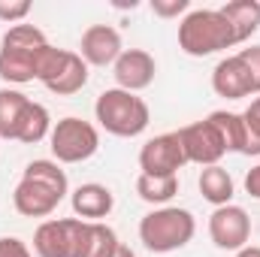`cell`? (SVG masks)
Masks as SVG:
<instances>
[{
  "instance_id": "1",
  "label": "cell",
  "mask_w": 260,
  "mask_h": 257,
  "mask_svg": "<svg viewBox=\"0 0 260 257\" xmlns=\"http://www.w3.org/2000/svg\"><path fill=\"white\" fill-rule=\"evenodd\" d=\"M67 194L70 182L58 160H30L12 191V206L24 218H49Z\"/></svg>"
},
{
  "instance_id": "2",
  "label": "cell",
  "mask_w": 260,
  "mask_h": 257,
  "mask_svg": "<svg viewBox=\"0 0 260 257\" xmlns=\"http://www.w3.org/2000/svg\"><path fill=\"white\" fill-rule=\"evenodd\" d=\"M197 233V218L188 209L179 206H160L142 215L139 221V242L151 254H173L185 248Z\"/></svg>"
},
{
  "instance_id": "3",
  "label": "cell",
  "mask_w": 260,
  "mask_h": 257,
  "mask_svg": "<svg viewBox=\"0 0 260 257\" xmlns=\"http://www.w3.org/2000/svg\"><path fill=\"white\" fill-rule=\"evenodd\" d=\"M236 37L221 9H191L179 21V49L191 58H209L215 52L233 49Z\"/></svg>"
},
{
  "instance_id": "4",
  "label": "cell",
  "mask_w": 260,
  "mask_h": 257,
  "mask_svg": "<svg viewBox=\"0 0 260 257\" xmlns=\"http://www.w3.org/2000/svg\"><path fill=\"white\" fill-rule=\"evenodd\" d=\"M46 34L37 24H12L6 27L3 40H0V79L6 82V88L12 85H27L34 82V58L37 52L46 46Z\"/></svg>"
},
{
  "instance_id": "5",
  "label": "cell",
  "mask_w": 260,
  "mask_h": 257,
  "mask_svg": "<svg viewBox=\"0 0 260 257\" xmlns=\"http://www.w3.org/2000/svg\"><path fill=\"white\" fill-rule=\"evenodd\" d=\"M94 115H97V124L106 133L121 136V139L139 136L151 121L148 103L130 91H121V88H106L94 103Z\"/></svg>"
},
{
  "instance_id": "6",
  "label": "cell",
  "mask_w": 260,
  "mask_h": 257,
  "mask_svg": "<svg viewBox=\"0 0 260 257\" xmlns=\"http://www.w3.org/2000/svg\"><path fill=\"white\" fill-rule=\"evenodd\" d=\"M49 148L58 164H85L100 148V130L85 118L67 115L49 133Z\"/></svg>"
},
{
  "instance_id": "7",
  "label": "cell",
  "mask_w": 260,
  "mask_h": 257,
  "mask_svg": "<svg viewBox=\"0 0 260 257\" xmlns=\"http://www.w3.org/2000/svg\"><path fill=\"white\" fill-rule=\"evenodd\" d=\"M176 133H179V139H182V148H185L188 164L215 167V164H221V157L227 154L224 136H221V130L215 127L212 118H203V121H194V124H185V127L176 130Z\"/></svg>"
},
{
  "instance_id": "8",
  "label": "cell",
  "mask_w": 260,
  "mask_h": 257,
  "mask_svg": "<svg viewBox=\"0 0 260 257\" xmlns=\"http://www.w3.org/2000/svg\"><path fill=\"white\" fill-rule=\"evenodd\" d=\"M209 239L221 251H239L251 239V218L242 206H218L209 215Z\"/></svg>"
},
{
  "instance_id": "9",
  "label": "cell",
  "mask_w": 260,
  "mask_h": 257,
  "mask_svg": "<svg viewBox=\"0 0 260 257\" xmlns=\"http://www.w3.org/2000/svg\"><path fill=\"white\" fill-rule=\"evenodd\" d=\"M188 164L179 133H160L151 136L139 148V170L145 176H179V170Z\"/></svg>"
},
{
  "instance_id": "10",
  "label": "cell",
  "mask_w": 260,
  "mask_h": 257,
  "mask_svg": "<svg viewBox=\"0 0 260 257\" xmlns=\"http://www.w3.org/2000/svg\"><path fill=\"white\" fill-rule=\"evenodd\" d=\"M118 233L103 221H73V248L70 257H112L118 251Z\"/></svg>"
},
{
  "instance_id": "11",
  "label": "cell",
  "mask_w": 260,
  "mask_h": 257,
  "mask_svg": "<svg viewBox=\"0 0 260 257\" xmlns=\"http://www.w3.org/2000/svg\"><path fill=\"white\" fill-rule=\"evenodd\" d=\"M124 52L121 34L112 24H91L79 40V55L88 67H112Z\"/></svg>"
},
{
  "instance_id": "12",
  "label": "cell",
  "mask_w": 260,
  "mask_h": 257,
  "mask_svg": "<svg viewBox=\"0 0 260 257\" xmlns=\"http://www.w3.org/2000/svg\"><path fill=\"white\" fill-rule=\"evenodd\" d=\"M154 55L145 52V49H124L121 58L112 64V76H115V88L130 91V94H139L145 91L151 82H154Z\"/></svg>"
},
{
  "instance_id": "13",
  "label": "cell",
  "mask_w": 260,
  "mask_h": 257,
  "mask_svg": "<svg viewBox=\"0 0 260 257\" xmlns=\"http://www.w3.org/2000/svg\"><path fill=\"white\" fill-rule=\"evenodd\" d=\"M212 91L218 97H224V100H242V97L254 94L251 73H248V67L242 64L239 55L221 58L215 64V70H212Z\"/></svg>"
},
{
  "instance_id": "14",
  "label": "cell",
  "mask_w": 260,
  "mask_h": 257,
  "mask_svg": "<svg viewBox=\"0 0 260 257\" xmlns=\"http://www.w3.org/2000/svg\"><path fill=\"white\" fill-rule=\"evenodd\" d=\"M70 206H73V215L82 221H103L115 209V197L100 182H85L70 194Z\"/></svg>"
},
{
  "instance_id": "15",
  "label": "cell",
  "mask_w": 260,
  "mask_h": 257,
  "mask_svg": "<svg viewBox=\"0 0 260 257\" xmlns=\"http://www.w3.org/2000/svg\"><path fill=\"white\" fill-rule=\"evenodd\" d=\"M209 118L215 121V127L221 130L227 151H236V154H260V139L251 133L248 121L242 118V112L218 109V112H212Z\"/></svg>"
},
{
  "instance_id": "16",
  "label": "cell",
  "mask_w": 260,
  "mask_h": 257,
  "mask_svg": "<svg viewBox=\"0 0 260 257\" xmlns=\"http://www.w3.org/2000/svg\"><path fill=\"white\" fill-rule=\"evenodd\" d=\"M73 221L76 218H49L34 233L37 257H70L73 248Z\"/></svg>"
},
{
  "instance_id": "17",
  "label": "cell",
  "mask_w": 260,
  "mask_h": 257,
  "mask_svg": "<svg viewBox=\"0 0 260 257\" xmlns=\"http://www.w3.org/2000/svg\"><path fill=\"white\" fill-rule=\"evenodd\" d=\"M221 15L233 27L236 46L239 43H248L260 30V3L257 0H233V3H224L221 6Z\"/></svg>"
},
{
  "instance_id": "18",
  "label": "cell",
  "mask_w": 260,
  "mask_h": 257,
  "mask_svg": "<svg viewBox=\"0 0 260 257\" xmlns=\"http://www.w3.org/2000/svg\"><path fill=\"white\" fill-rule=\"evenodd\" d=\"M197 188L203 194V200L212 203L215 209H218V206H230V203H233V194H236L233 176H230L221 164L203 167V173H200V179H197Z\"/></svg>"
},
{
  "instance_id": "19",
  "label": "cell",
  "mask_w": 260,
  "mask_h": 257,
  "mask_svg": "<svg viewBox=\"0 0 260 257\" xmlns=\"http://www.w3.org/2000/svg\"><path fill=\"white\" fill-rule=\"evenodd\" d=\"M85 85H88V64L82 61L79 52H67V61L61 67V73L46 88L52 94H58V97H70V94H79Z\"/></svg>"
},
{
  "instance_id": "20",
  "label": "cell",
  "mask_w": 260,
  "mask_h": 257,
  "mask_svg": "<svg viewBox=\"0 0 260 257\" xmlns=\"http://www.w3.org/2000/svg\"><path fill=\"white\" fill-rule=\"evenodd\" d=\"M52 115H49V109L43 106V103H27V109H24V115H21V121H18V130H15V142H24V145H37V142H43L49 133H52Z\"/></svg>"
},
{
  "instance_id": "21",
  "label": "cell",
  "mask_w": 260,
  "mask_h": 257,
  "mask_svg": "<svg viewBox=\"0 0 260 257\" xmlns=\"http://www.w3.org/2000/svg\"><path fill=\"white\" fill-rule=\"evenodd\" d=\"M30 97L18 88H0V139H15L18 121L27 109Z\"/></svg>"
},
{
  "instance_id": "22",
  "label": "cell",
  "mask_w": 260,
  "mask_h": 257,
  "mask_svg": "<svg viewBox=\"0 0 260 257\" xmlns=\"http://www.w3.org/2000/svg\"><path fill=\"white\" fill-rule=\"evenodd\" d=\"M136 194H139V200H145L148 206L160 209V206H167V203L179 194V176H145V173H139V179H136Z\"/></svg>"
},
{
  "instance_id": "23",
  "label": "cell",
  "mask_w": 260,
  "mask_h": 257,
  "mask_svg": "<svg viewBox=\"0 0 260 257\" xmlns=\"http://www.w3.org/2000/svg\"><path fill=\"white\" fill-rule=\"evenodd\" d=\"M30 0H15V3H6V0H0V21L3 24H21L27 15H30Z\"/></svg>"
},
{
  "instance_id": "24",
  "label": "cell",
  "mask_w": 260,
  "mask_h": 257,
  "mask_svg": "<svg viewBox=\"0 0 260 257\" xmlns=\"http://www.w3.org/2000/svg\"><path fill=\"white\" fill-rule=\"evenodd\" d=\"M151 12L157 18H185L191 12V0H151Z\"/></svg>"
},
{
  "instance_id": "25",
  "label": "cell",
  "mask_w": 260,
  "mask_h": 257,
  "mask_svg": "<svg viewBox=\"0 0 260 257\" xmlns=\"http://www.w3.org/2000/svg\"><path fill=\"white\" fill-rule=\"evenodd\" d=\"M236 55L242 58V64L248 67V73H251V85H254V94H260V46L239 49Z\"/></svg>"
},
{
  "instance_id": "26",
  "label": "cell",
  "mask_w": 260,
  "mask_h": 257,
  "mask_svg": "<svg viewBox=\"0 0 260 257\" xmlns=\"http://www.w3.org/2000/svg\"><path fill=\"white\" fill-rule=\"evenodd\" d=\"M0 257H34L27 242H21L18 236H0Z\"/></svg>"
},
{
  "instance_id": "27",
  "label": "cell",
  "mask_w": 260,
  "mask_h": 257,
  "mask_svg": "<svg viewBox=\"0 0 260 257\" xmlns=\"http://www.w3.org/2000/svg\"><path fill=\"white\" fill-rule=\"evenodd\" d=\"M242 118L248 121L251 133H254V136L260 139V97H254V100H251V106H248V109L242 112Z\"/></svg>"
},
{
  "instance_id": "28",
  "label": "cell",
  "mask_w": 260,
  "mask_h": 257,
  "mask_svg": "<svg viewBox=\"0 0 260 257\" xmlns=\"http://www.w3.org/2000/svg\"><path fill=\"white\" fill-rule=\"evenodd\" d=\"M245 194L254 197V200H260V164L257 167H251L248 176H245Z\"/></svg>"
},
{
  "instance_id": "29",
  "label": "cell",
  "mask_w": 260,
  "mask_h": 257,
  "mask_svg": "<svg viewBox=\"0 0 260 257\" xmlns=\"http://www.w3.org/2000/svg\"><path fill=\"white\" fill-rule=\"evenodd\" d=\"M236 257H260V245H251V242H248L245 248L236 251Z\"/></svg>"
},
{
  "instance_id": "30",
  "label": "cell",
  "mask_w": 260,
  "mask_h": 257,
  "mask_svg": "<svg viewBox=\"0 0 260 257\" xmlns=\"http://www.w3.org/2000/svg\"><path fill=\"white\" fill-rule=\"evenodd\" d=\"M112 257H136V251H133V248H127V245H118V251H115Z\"/></svg>"
}]
</instances>
